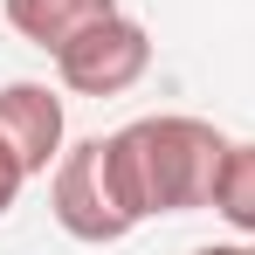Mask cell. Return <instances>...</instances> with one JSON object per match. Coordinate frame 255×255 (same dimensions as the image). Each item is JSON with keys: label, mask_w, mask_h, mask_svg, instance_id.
I'll return each instance as SVG.
<instances>
[{"label": "cell", "mask_w": 255, "mask_h": 255, "mask_svg": "<svg viewBox=\"0 0 255 255\" xmlns=\"http://www.w3.org/2000/svg\"><path fill=\"white\" fill-rule=\"evenodd\" d=\"M221 159H228V138L207 118H186V111L131 118L125 131H111V172H118V193L138 221L214 207Z\"/></svg>", "instance_id": "6da1fadb"}, {"label": "cell", "mask_w": 255, "mask_h": 255, "mask_svg": "<svg viewBox=\"0 0 255 255\" xmlns=\"http://www.w3.org/2000/svg\"><path fill=\"white\" fill-rule=\"evenodd\" d=\"M48 207L62 221V235L69 242H90V249H104V242H125L131 228H138V214L125 207V193H118V172H111V138H83V145H69L55 172H48Z\"/></svg>", "instance_id": "7a4b0ae2"}, {"label": "cell", "mask_w": 255, "mask_h": 255, "mask_svg": "<svg viewBox=\"0 0 255 255\" xmlns=\"http://www.w3.org/2000/svg\"><path fill=\"white\" fill-rule=\"evenodd\" d=\"M145 69H152V35H145V21H131L125 7L104 14V21H90L83 35H69L55 48V76L76 97H125Z\"/></svg>", "instance_id": "3957f363"}, {"label": "cell", "mask_w": 255, "mask_h": 255, "mask_svg": "<svg viewBox=\"0 0 255 255\" xmlns=\"http://www.w3.org/2000/svg\"><path fill=\"white\" fill-rule=\"evenodd\" d=\"M0 152L28 172H55L62 159V97L48 83H0Z\"/></svg>", "instance_id": "277c9868"}, {"label": "cell", "mask_w": 255, "mask_h": 255, "mask_svg": "<svg viewBox=\"0 0 255 255\" xmlns=\"http://www.w3.org/2000/svg\"><path fill=\"white\" fill-rule=\"evenodd\" d=\"M0 7H7V28H14V35L48 48V55L69 42V35H83L90 21L118 14V0H0Z\"/></svg>", "instance_id": "5b68a950"}, {"label": "cell", "mask_w": 255, "mask_h": 255, "mask_svg": "<svg viewBox=\"0 0 255 255\" xmlns=\"http://www.w3.org/2000/svg\"><path fill=\"white\" fill-rule=\"evenodd\" d=\"M214 214L235 235H255V145H228L221 179H214Z\"/></svg>", "instance_id": "8992f818"}, {"label": "cell", "mask_w": 255, "mask_h": 255, "mask_svg": "<svg viewBox=\"0 0 255 255\" xmlns=\"http://www.w3.org/2000/svg\"><path fill=\"white\" fill-rule=\"evenodd\" d=\"M21 186H28V172L14 166L7 152H0V214H14V200H21Z\"/></svg>", "instance_id": "52a82bcc"}, {"label": "cell", "mask_w": 255, "mask_h": 255, "mask_svg": "<svg viewBox=\"0 0 255 255\" xmlns=\"http://www.w3.org/2000/svg\"><path fill=\"white\" fill-rule=\"evenodd\" d=\"M193 255H255V235H242V242H207V249H193Z\"/></svg>", "instance_id": "ba28073f"}]
</instances>
